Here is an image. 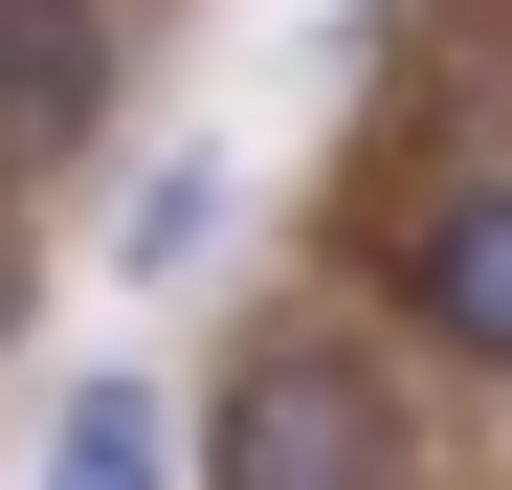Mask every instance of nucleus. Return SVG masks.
<instances>
[{
  "instance_id": "f03ea898",
  "label": "nucleus",
  "mask_w": 512,
  "mask_h": 490,
  "mask_svg": "<svg viewBox=\"0 0 512 490\" xmlns=\"http://www.w3.org/2000/svg\"><path fill=\"white\" fill-rule=\"evenodd\" d=\"M379 290H401V335H423V357L512 379V156H468V179H423V201L379 223Z\"/></svg>"
},
{
  "instance_id": "7ed1b4c3",
  "label": "nucleus",
  "mask_w": 512,
  "mask_h": 490,
  "mask_svg": "<svg viewBox=\"0 0 512 490\" xmlns=\"http://www.w3.org/2000/svg\"><path fill=\"white\" fill-rule=\"evenodd\" d=\"M134 90V23L112 0H0V179H67Z\"/></svg>"
},
{
  "instance_id": "20e7f679",
  "label": "nucleus",
  "mask_w": 512,
  "mask_h": 490,
  "mask_svg": "<svg viewBox=\"0 0 512 490\" xmlns=\"http://www.w3.org/2000/svg\"><path fill=\"white\" fill-rule=\"evenodd\" d=\"M156 468H179V424H156V379H90V401L45 424V490H156Z\"/></svg>"
},
{
  "instance_id": "39448f33",
  "label": "nucleus",
  "mask_w": 512,
  "mask_h": 490,
  "mask_svg": "<svg viewBox=\"0 0 512 490\" xmlns=\"http://www.w3.org/2000/svg\"><path fill=\"white\" fill-rule=\"evenodd\" d=\"M0 335H23V223H0Z\"/></svg>"
},
{
  "instance_id": "f257e3e1",
  "label": "nucleus",
  "mask_w": 512,
  "mask_h": 490,
  "mask_svg": "<svg viewBox=\"0 0 512 490\" xmlns=\"http://www.w3.org/2000/svg\"><path fill=\"white\" fill-rule=\"evenodd\" d=\"M201 490H401V379L312 312H268L201 401Z\"/></svg>"
}]
</instances>
